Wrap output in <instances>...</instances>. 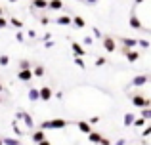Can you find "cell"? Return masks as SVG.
<instances>
[{"mask_svg": "<svg viewBox=\"0 0 151 145\" xmlns=\"http://www.w3.org/2000/svg\"><path fill=\"white\" fill-rule=\"evenodd\" d=\"M0 145H4V141H2V138H0Z\"/></svg>", "mask_w": 151, "mask_h": 145, "instance_id": "obj_48", "label": "cell"}, {"mask_svg": "<svg viewBox=\"0 0 151 145\" xmlns=\"http://www.w3.org/2000/svg\"><path fill=\"white\" fill-rule=\"evenodd\" d=\"M138 46H140V48H144V50H147L149 46H151V42L147 40V38H142V40L138 42Z\"/></svg>", "mask_w": 151, "mask_h": 145, "instance_id": "obj_27", "label": "cell"}, {"mask_svg": "<svg viewBox=\"0 0 151 145\" xmlns=\"http://www.w3.org/2000/svg\"><path fill=\"white\" fill-rule=\"evenodd\" d=\"M23 69H33V65H31L29 59H21L19 61V71H23Z\"/></svg>", "mask_w": 151, "mask_h": 145, "instance_id": "obj_23", "label": "cell"}, {"mask_svg": "<svg viewBox=\"0 0 151 145\" xmlns=\"http://www.w3.org/2000/svg\"><path fill=\"white\" fill-rule=\"evenodd\" d=\"M10 23L15 27V29H21V27H23V21H21V19H17V17H10Z\"/></svg>", "mask_w": 151, "mask_h": 145, "instance_id": "obj_25", "label": "cell"}, {"mask_svg": "<svg viewBox=\"0 0 151 145\" xmlns=\"http://www.w3.org/2000/svg\"><path fill=\"white\" fill-rule=\"evenodd\" d=\"M84 2L88 4V6H96V4H98V0H84Z\"/></svg>", "mask_w": 151, "mask_h": 145, "instance_id": "obj_38", "label": "cell"}, {"mask_svg": "<svg viewBox=\"0 0 151 145\" xmlns=\"http://www.w3.org/2000/svg\"><path fill=\"white\" fill-rule=\"evenodd\" d=\"M2 11H4V10H2V8H0V17H2Z\"/></svg>", "mask_w": 151, "mask_h": 145, "instance_id": "obj_47", "label": "cell"}, {"mask_svg": "<svg viewBox=\"0 0 151 145\" xmlns=\"http://www.w3.org/2000/svg\"><path fill=\"white\" fill-rule=\"evenodd\" d=\"M142 116H144V119H151V107L142 109Z\"/></svg>", "mask_w": 151, "mask_h": 145, "instance_id": "obj_31", "label": "cell"}, {"mask_svg": "<svg viewBox=\"0 0 151 145\" xmlns=\"http://www.w3.org/2000/svg\"><path fill=\"white\" fill-rule=\"evenodd\" d=\"M44 73H46L44 65H37V67L33 69V74H35V76H38V78H40V76H44Z\"/></svg>", "mask_w": 151, "mask_h": 145, "instance_id": "obj_21", "label": "cell"}, {"mask_svg": "<svg viewBox=\"0 0 151 145\" xmlns=\"http://www.w3.org/2000/svg\"><path fill=\"white\" fill-rule=\"evenodd\" d=\"M128 25H130V29H136V31H145L144 23H142V19L138 17V14H136V11H132V14H130V17H128Z\"/></svg>", "mask_w": 151, "mask_h": 145, "instance_id": "obj_4", "label": "cell"}, {"mask_svg": "<svg viewBox=\"0 0 151 145\" xmlns=\"http://www.w3.org/2000/svg\"><path fill=\"white\" fill-rule=\"evenodd\" d=\"M100 145H111V141H109V139H107V138H103V139H101V143H100Z\"/></svg>", "mask_w": 151, "mask_h": 145, "instance_id": "obj_40", "label": "cell"}, {"mask_svg": "<svg viewBox=\"0 0 151 145\" xmlns=\"http://www.w3.org/2000/svg\"><path fill=\"white\" fill-rule=\"evenodd\" d=\"M88 122L90 124H98L100 122V116H92V119H88Z\"/></svg>", "mask_w": 151, "mask_h": 145, "instance_id": "obj_37", "label": "cell"}, {"mask_svg": "<svg viewBox=\"0 0 151 145\" xmlns=\"http://www.w3.org/2000/svg\"><path fill=\"white\" fill-rule=\"evenodd\" d=\"M15 120H21L29 130H33V128H35V120H33V116H31L27 111H17V113H15Z\"/></svg>", "mask_w": 151, "mask_h": 145, "instance_id": "obj_2", "label": "cell"}, {"mask_svg": "<svg viewBox=\"0 0 151 145\" xmlns=\"http://www.w3.org/2000/svg\"><path fill=\"white\" fill-rule=\"evenodd\" d=\"M37 145H52V143L48 141V139H44V141H40V143H37Z\"/></svg>", "mask_w": 151, "mask_h": 145, "instance_id": "obj_42", "label": "cell"}, {"mask_svg": "<svg viewBox=\"0 0 151 145\" xmlns=\"http://www.w3.org/2000/svg\"><path fill=\"white\" fill-rule=\"evenodd\" d=\"M92 29H94V36H96V38H103V34H101V31H100V29H98V27H92Z\"/></svg>", "mask_w": 151, "mask_h": 145, "instance_id": "obj_36", "label": "cell"}, {"mask_svg": "<svg viewBox=\"0 0 151 145\" xmlns=\"http://www.w3.org/2000/svg\"><path fill=\"white\" fill-rule=\"evenodd\" d=\"M101 40H103V48H105V52L113 54L115 50H117V42H115V38H111V36H103Z\"/></svg>", "mask_w": 151, "mask_h": 145, "instance_id": "obj_8", "label": "cell"}, {"mask_svg": "<svg viewBox=\"0 0 151 145\" xmlns=\"http://www.w3.org/2000/svg\"><path fill=\"white\" fill-rule=\"evenodd\" d=\"M48 10H54V11L63 10V2H61V0H50V2H48Z\"/></svg>", "mask_w": 151, "mask_h": 145, "instance_id": "obj_18", "label": "cell"}, {"mask_svg": "<svg viewBox=\"0 0 151 145\" xmlns=\"http://www.w3.org/2000/svg\"><path fill=\"white\" fill-rule=\"evenodd\" d=\"M145 0H134V4H144Z\"/></svg>", "mask_w": 151, "mask_h": 145, "instance_id": "obj_44", "label": "cell"}, {"mask_svg": "<svg viewBox=\"0 0 151 145\" xmlns=\"http://www.w3.org/2000/svg\"><path fill=\"white\" fill-rule=\"evenodd\" d=\"M115 145H126V141H124V139H119V141L115 143Z\"/></svg>", "mask_w": 151, "mask_h": 145, "instance_id": "obj_43", "label": "cell"}, {"mask_svg": "<svg viewBox=\"0 0 151 145\" xmlns=\"http://www.w3.org/2000/svg\"><path fill=\"white\" fill-rule=\"evenodd\" d=\"M78 2H84V0H78Z\"/></svg>", "mask_w": 151, "mask_h": 145, "instance_id": "obj_50", "label": "cell"}, {"mask_svg": "<svg viewBox=\"0 0 151 145\" xmlns=\"http://www.w3.org/2000/svg\"><path fill=\"white\" fill-rule=\"evenodd\" d=\"M44 139H46V130H40V128H38V130L33 132V141L35 143H40V141H44Z\"/></svg>", "mask_w": 151, "mask_h": 145, "instance_id": "obj_15", "label": "cell"}, {"mask_svg": "<svg viewBox=\"0 0 151 145\" xmlns=\"http://www.w3.org/2000/svg\"><path fill=\"white\" fill-rule=\"evenodd\" d=\"M12 128H14V132H15V134H17V136H23V132H21V128H19V126H17V120H14V122H12Z\"/></svg>", "mask_w": 151, "mask_h": 145, "instance_id": "obj_28", "label": "cell"}, {"mask_svg": "<svg viewBox=\"0 0 151 145\" xmlns=\"http://www.w3.org/2000/svg\"><path fill=\"white\" fill-rule=\"evenodd\" d=\"M82 44H84V46H92L94 44V38L92 36H86L84 40H82Z\"/></svg>", "mask_w": 151, "mask_h": 145, "instance_id": "obj_33", "label": "cell"}, {"mask_svg": "<svg viewBox=\"0 0 151 145\" xmlns=\"http://www.w3.org/2000/svg\"><path fill=\"white\" fill-rule=\"evenodd\" d=\"M48 2L50 0H33L31 8H35V10H48Z\"/></svg>", "mask_w": 151, "mask_h": 145, "instance_id": "obj_14", "label": "cell"}, {"mask_svg": "<svg viewBox=\"0 0 151 145\" xmlns=\"http://www.w3.org/2000/svg\"><path fill=\"white\" fill-rule=\"evenodd\" d=\"M101 139H103V136L100 134V132H90V134H88V141L90 143H101Z\"/></svg>", "mask_w": 151, "mask_h": 145, "instance_id": "obj_17", "label": "cell"}, {"mask_svg": "<svg viewBox=\"0 0 151 145\" xmlns=\"http://www.w3.org/2000/svg\"><path fill=\"white\" fill-rule=\"evenodd\" d=\"M15 40L17 42H25V34H23L21 31H17V33H15Z\"/></svg>", "mask_w": 151, "mask_h": 145, "instance_id": "obj_32", "label": "cell"}, {"mask_svg": "<svg viewBox=\"0 0 151 145\" xmlns=\"http://www.w3.org/2000/svg\"><path fill=\"white\" fill-rule=\"evenodd\" d=\"M149 80H151L149 74H136V76L130 80V86H132V88H142V86L147 84Z\"/></svg>", "mask_w": 151, "mask_h": 145, "instance_id": "obj_5", "label": "cell"}, {"mask_svg": "<svg viewBox=\"0 0 151 145\" xmlns=\"http://www.w3.org/2000/svg\"><path fill=\"white\" fill-rule=\"evenodd\" d=\"M58 25H65V27H71L73 25V17H69V15H59V17L54 19Z\"/></svg>", "mask_w": 151, "mask_h": 145, "instance_id": "obj_12", "label": "cell"}, {"mask_svg": "<svg viewBox=\"0 0 151 145\" xmlns=\"http://www.w3.org/2000/svg\"><path fill=\"white\" fill-rule=\"evenodd\" d=\"M44 46H46V48H54V42H52V40H46Z\"/></svg>", "mask_w": 151, "mask_h": 145, "instance_id": "obj_39", "label": "cell"}, {"mask_svg": "<svg viewBox=\"0 0 151 145\" xmlns=\"http://www.w3.org/2000/svg\"><path fill=\"white\" fill-rule=\"evenodd\" d=\"M27 34H29L31 38H37V33H35V31H29V33H27Z\"/></svg>", "mask_w": 151, "mask_h": 145, "instance_id": "obj_41", "label": "cell"}, {"mask_svg": "<svg viewBox=\"0 0 151 145\" xmlns=\"http://www.w3.org/2000/svg\"><path fill=\"white\" fill-rule=\"evenodd\" d=\"M73 63L77 65V67H81V69H86V63H84V59H82V57H78V56H75Z\"/></svg>", "mask_w": 151, "mask_h": 145, "instance_id": "obj_24", "label": "cell"}, {"mask_svg": "<svg viewBox=\"0 0 151 145\" xmlns=\"http://www.w3.org/2000/svg\"><path fill=\"white\" fill-rule=\"evenodd\" d=\"M145 120H147V119H144V116H140V119L136 116V120H134V126H136V128H144V126H145Z\"/></svg>", "mask_w": 151, "mask_h": 145, "instance_id": "obj_26", "label": "cell"}, {"mask_svg": "<svg viewBox=\"0 0 151 145\" xmlns=\"http://www.w3.org/2000/svg\"><path fill=\"white\" fill-rule=\"evenodd\" d=\"M142 136H144V138H149V136H151V124H149V126H145V130L142 132Z\"/></svg>", "mask_w": 151, "mask_h": 145, "instance_id": "obj_34", "label": "cell"}, {"mask_svg": "<svg viewBox=\"0 0 151 145\" xmlns=\"http://www.w3.org/2000/svg\"><path fill=\"white\" fill-rule=\"evenodd\" d=\"M134 120H136V115H132V113H126V115H124V126H132Z\"/></svg>", "mask_w": 151, "mask_h": 145, "instance_id": "obj_20", "label": "cell"}, {"mask_svg": "<svg viewBox=\"0 0 151 145\" xmlns=\"http://www.w3.org/2000/svg\"><path fill=\"white\" fill-rule=\"evenodd\" d=\"M0 94H2V82H0Z\"/></svg>", "mask_w": 151, "mask_h": 145, "instance_id": "obj_46", "label": "cell"}, {"mask_svg": "<svg viewBox=\"0 0 151 145\" xmlns=\"http://www.w3.org/2000/svg\"><path fill=\"white\" fill-rule=\"evenodd\" d=\"M132 105L138 107V109H147V107H151V99L144 97L142 94H134L132 96Z\"/></svg>", "mask_w": 151, "mask_h": 145, "instance_id": "obj_3", "label": "cell"}, {"mask_svg": "<svg viewBox=\"0 0 151 145\" xmlns=\"http://www.w3.org/2000/svg\"><path fill=\"white\" fill-rule=\"evenodd\" d=\"M73 25L77 27V29H82V27L86 25V21L81 17V15H75V17H73Z\"/></svg>", "mask_w": 151, "mask_h": 145, "instance_id": "obj_19", "label": "cell"}, {"mask_svg": "<svg viewBox=\"0 0 151 145\" xmlns=\"http://www.w3.org/2000/svg\"><path fill=\"white\" fill-rule=\"evenodd\" d=\"M0 103H2V97H0Z\"/></svg>", "mask_w": 151, "mask_h": 145, "instance_id": "obj_49", "label": "cell"}, {"mask_svg": "<svg viewBox=\"0 0 151 145\" xmlns=\"http://www.w3.org/2000/svg\"><path fill=\"white\" fill-rule=\"evenodd\" d=\"M2 141H4V145H21V141L15 138H2Z\"/></svg>", "mask_w": 151, "mask_h": 145, "instance_id": "obj_22", "label": "cell"}, {"mask_svg": "<svg viewBox=\"0 0 151 145\" xmlns=\"http://www.w3.org/2000/svg\"><path fill=\"white\" fill-rule=\"evenodd\" d=\"M71 50H73V54H75V56H78V57H84L86 56V50H84V46H82L81 42H71Z\"/></svg>", "mask_w": 151, "mask_h": 145, "instance_id": "obj_10", "label": "cell"}, {"mask_svg": "<svg viewBox=\"0 0 151 145\" xmlns=\"http://www.w3.org/2000/svg\"><path fill=\"white\" fill-rule=\"evenodd\" d=\"M69 126V120L65 119H50L40 122V130H63Z\"/></svg>", "mask_w": 151, "mask_h": 145, "instance_id": "obj_1", "label": "cell"}, {"mask_svg": "<svg viewBox=\"0 0 151 145\" xmlns=\"http://www.w3.org/2000/svg\"><path fill=\"white\" fill-rule=\"evenodd\" d=\"M33 69H23V71H17V78L21 82H29V80H33Z\"/></svg>", "mask_w": 151, "mask_h": 145, "instance_id": "obj_9", "label": "cell"}, {"mask_svg": "<svg viewBox=\"0 0 151 145\" xmlns=\"http://www.w3.org/2000/svg\"><path fill=\"white\" fill-rule=\"evenodd\" d=\"M122 56L126 57L128 63H136V61L140 59V52H138V50H122Z\"/></svg>", "mask_w": 151, "mask_h": 145, "instance_id": "obj_7", "label": "cell"}, {"mask_svg": "<svg viewBox=\"0 0 151 145\" xmlns=\"http://www.w3.org/2000/svg\"><path fill=\"white\" fill-rule=\"evenodd\" d=\"M77 126H78V130H81L82 134H90V132H92V124L86 122V120H78Z\"/></svg>", "mask_w": 151, "mask_h": 145, "instance_id": "obj_16", "label": "cell"}, {"mask_svg": "<svg viewBox=\"0 0 151 145\" xmlns=\"http://www.w3.org/2000/svg\"><path fill=\"white\" fill-rule=\"evenodd\" d=\"M27 96H29V99L33 101V103H38V101H40V88H31Z\"/></svg>", "mask_w": 151, "mask_h": 145, "instance_id": "obj_13", "label": "cell"}, {"mask_svg": "<svg viewBox=\"0 0 151 145\" xmlns=\"http://www.w3.org/2000/svg\"><path fill=\"white\" fill-rule=\"evenodd\" d=\"M52 96H54L52 88H48V86H42L40 88V101H50Z\"/></svg>", "mask_w": 151, "mask_h": 145, "instance_id": "obj_11", "label": "cell"}, {"mask_svg": "<svg viewBox=\"0 0 151 145\" xmlns=\"http://www.w3.org/2000/svg\"><path fill=\"white\" fill-rule=\"evenodd\" d=\"M8 23H10V21H8L6 17H0V29H6V27H8Z\"/></svg>", "mask_w": 151, "mask_h": 145, "instance_id": "obj_35", "label": "cell"}, {"mask_svg": "<svg viewBox=\"0 0 151 145\" xmlns=\"http://www.w3.org/2000/svg\"><path fill=\"white\" fill-rule=\"evenodd\" d=\"M8 63H10V57L8 56H0V65H2V67H8Z\"/></svg>", "mask_w": 151, "mask_h": 145, "instance_id": "obj_29", "label": "cell"}, {"mask_svg": "<svg viewBox=\"0 0 151 145\" xmlns=\"http://www.w3.org/2000/svg\"><path fill=\"white\" fill-rule=\"evenodd\" d=\"M107 63V57H98L96 59V67H103Z\"/></svg>", "mask_w": 151, "mask_h": 145, "instance_id": "obj_30", "label": "cell"}, {"mask_svg": "<svg viewBox=\"0 0 151 145\" xmlns=\"http://www.w3.org/2000/svg\"><path fill=\"white\" fill-rule=\"evenodd\" d=\"M8 2H12V4H15V2H17V0H8Z\"/></svg>", "mask_w": 151, "mask_h": 145, "instance_id": "obj_45", "label": "cell"}, {"mask_svg": "<svg viewBox=\"0 0 151 145\" xmlns=\"http://www.w3.org/2000/svg\"><path fill=\"white\" fill-rule=\"evenodd\" d=\"M138 38H130V36H122L121 38V44H122V50H136L138 46Z\"/></svg>", "mask_w": 151, "mask_h": 145, "instance_id": "obj_6", "label": "cell"}]
</instances>
